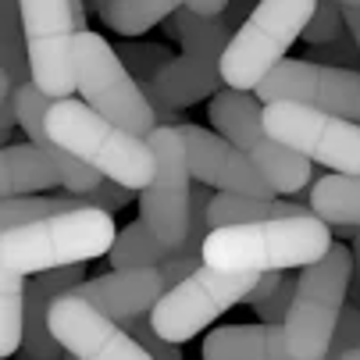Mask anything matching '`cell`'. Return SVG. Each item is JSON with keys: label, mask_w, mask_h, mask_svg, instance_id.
<instances>
[{"label": "cell", "mask_w": 360, "mask_h": 360, "mask_svg": "<svg viewBox=\"0 0 360 360\" xmlns=\"http://www.w3.org/2000/svg\"><path fill=\"white\" fill-rule=\"evenodd\" d=\"M332 246V225L314 211H303L292 218H261L211 229L203 243V264L246 275L292 271L321 261Z\"/></svg>", "instance_id": "6da1fadb"}, {"label": "cell", "mask_w": 360, "mask_h": 360, "mask_svg": "<svg viewBox=\"0 0 360 360\" xmlns=\"http://www.w3.org/2000/svg\"><path fill=\"white\" fill-rule=\"evenodd\" d=\"M118 239L111 211L72 207L39 221H25L0 232V268L39 275L68 264H86L108 257Z\"/></svg>", "instance_id": "7a4b0ae2"}, {"label": "cell", "mask_w": 360, "mask_h": 360, "mask_svg": "<svg viewBox=\"0 0 360 360\" xmlns=\"http://www.w3.org/2000/svg\"><path fill=\"white\" fill-rule=\"evenodd\" d=\"M46 132L58 146L75 153L104 179H115L129 189H146L158 175V153H153L150 139L108 122L86 100H54L46 111Z\"/></svg>", "instance_id": "3957f363"}, {"label": "cell", "mask_w": 360, "mask_h": 360, "mask_svg": "<svg viewBox=\"0 0 360 360\" xmlns=\"http://www.w3.org/2000/svg\"><path fill=\"white\" fill-rule=\"evenodd\" d=\"M165 29H168V36L179 39L182 54L172 58L158 75L143 82L150 104L158 111H179V108L200 104V100L225 89L221 54L229 50L236 29L221 15L207 18V15H196L189 8H179L165 22Z\"/></svg>", "instance_id": "277c9868"}, {"label": "cell", "mask_w": 360, "mask_h": 360, "mask_svg": "<svg viewBox=\"0 0 360 360\" xmlns=\"http://www.w3.org/2000/svg\"><path fill=\"white\" fill-rule=\"evenodd\" d=\"M356 275L353 268V250L349 246H332L321 261L300 268L296 275V296L285 314V346L296 360H328L346 296H349V278Z\"/></svg>", "instance_id": "5b68a950"}, {"label": "cell", "mask_w": 360, "mask_h": 360, "mask_svg": "<svg viewBox=\"0 0 360 360\" xmlns=\"http://www.w3.org/2000/svg\"><path fill=\"white\" fill-rule=\"evenodd\" d=\"M314 11L318 0H257L253 15L236 29L229 50L221 54L225 86L253 93L275 65L285 61L289 46L303 39Z\"/></svg>", "instance_id": "8992f818"}, {"label": "cell", "mask_w": 360, "mask_h": 360, "mask_svg": "<svg viewBox=\"0 0 360 360\" xmlns=\"http://www.w3.org/2000/svg\"><path fill=\"white\" fill-rule=\"evenodd\" d=\"M75 82L79 96L108 122L143 139L158 132V108L150 104L143 82H136L122 54L93 29H82L75 36Z\"/></svg>", "instance_id": "52a82bcc"}, {"label": "cell", "mask_w": 360, "mask_h": 360, "mask_svg": "<svg viewBox=\"0 0 360 360\" xmlns=\"http://www.w3.org/2000/svg\"><path fill=\"white\" fill-rule=\"evenodd\" d=\"M211 129L221 132L229 143H236L246 158L261 168V175L271 182L275 193L292 196L303 186L314 182V161H307L303 153L289 150L285 143L271 139L264 129V104L257 93L246 89H218L207 104Z\"/></svg>", "instance_id": "ba28073f"}, {"label": "cell", "mask_w": 360, "mask_h": 360, "mask_svg": "<svg viewBox=\"0 0 360 360\" xmlns=\"http://www.w3.org/2000/svg\"><path fill=\"white\" fill-rule=\"evenodd\" d=\"M150 146L158 153V175L146 189H139V221L158 250L161 264L175 257L193 232V172L186 158V143L175 125H161L150 132Z\"/></svg>", "instance_id": "9c48e42d"}, {"label": "cell", "mask_w": 360, "mask_h": 360, "mask_svg": "<svg viewBox=\"0 0 360 360\" xmlns=\"http://www.w3.org/2000/svg\"><path fill=\"white\" fill-rule=\"evenodd\" d=\"M22 29L32 61V82L50 96L65 100L75 82V36L86 29V0H18Z\"/></svg>", "instance_id": "30bf717a"}, {"label": "cell", "mask_w": 360, "mask_h": 360, "mask_svg": "<svg viewBox=\"0 0 360 360\" xmlns=\"http://www.w3.org/2000/svg\"><path fill=\"white\" fill-rule=\"evenodd\" d=\"M257 278L261 275L221 271V268L203 264L158 300V307L150 311V321H153V328H158L161 339L182 346V342L196 339L207 325H214L229 307L246 303Z\"/></svg>", "instance_id": "8fae6325"}, {"label": "cell", "mask_w": 360, "mask_h": 360, "mask_svg": "<svg viewBox=\"0 0 360 360\" xmlns=\"http://www.w3.org/2000/svg\"><path fill=\"white\" fill-rule=\"evenodd\" d=\"M264 129L271 139L303 153L307 161L339 175H360V122L353 118L311 104L275 100L264 104Z\"/></svg>", "instance_id": "7c38bea8"}, {"label": "cell", "mask_w": 360, "mask_h": 360, "mask_svg": "<svg viewBox=\"0 0 360 360\" xmlns=\"http://www.w3.org/2000/svg\"><path fill=\"white\" fill-rule=\"evenodd\" d=\"M253 93L261 96V104L292 100V104H311V108L360 122V68L285 58L264 75V82Z\"/></svg>", "instance_id": "4fadbf2b"}, {"label": "cell", "mask_w": 360, "mask_h": 360, "mask_svg": "<svg viewBox=\"0 0 360 360\" xmlns=\"http://www.w3.org/2000/svg\"><path fill=\"white\" fill-rule=\"evenodd\" d=\"M50 332L79 360H153L150 349L118 321L100 314L75 292H65L50 307Z\"/></svg>", "instance_id": "5bb4252c"}, {"label": "cell", "mask_w": 360, "mask_h": 360, "mask_svg": "<svg viewBox=\"0 0 360 360\" xmlns=\"http://www.w3.org/2000/svg\"><path fill=\"white\" fill-rule=\"evenodd\" d=\"M175 129L186 143L189 172L200 186H211V189H221V193L264 196V200L275 196V189L261 175V168H257L236 143H229L221 132H207V129L189 125V122H182Z\"/></svg>", "instance_id": "9a60e30c"}, {"label": "cell", "mask_w": 360, "mask_h": 360, "mask_svg": "<svg viewBox=\"0 0 360 360\" xmlns=\"http://www.w3.org/2000/svg\"><path fill=\"white\" fill-rule=\"evenodd\" d=\"M75 296L89 300L100 314H108L111 321H129L139 314H150L158 300L165 296V278L161 268H111L100 278H86L72 289Z\"/></svg>", "instance_id": "2e32d148"}, {"label": "cell", "mask_w": 360, "mask_h": 360, "mask_svg": "<svg viewBox=\"0 0 360 360\" xmlns=\"http://www.w3.org/2000/svg\"><path fill=\"white\" fill-rule=\"evenodd\" d=\"M203 360H296L285 346V328L261 325H225L203 339Z\"/></svg>", "instance_id": "e0dca14e"}, {"label": "cell", "mask_w": 360, "mask_h": 360, "mask_svg": "<svg viewBox=\"0 0 360 360\" xmlns=\"http://www.w3.org/2000/svg\"><path fill=\"white\" fill-rule=\"evenodd\" d=\"M39 189H65V172L36 143H11L0 150V193L32 196Z\"/></svg>", "instance_id": "ac0fdd59"}, {"label": "cell", "mask_w": 360, "mask_h": 360, "mask_svg": "<svg viewBox=\"0 0 360 360\" xmlns=\"http://www.w3.org/2000/svg\"><path fill=\"white\" fill-rule=\"evenodd\" d=\"M311 211L325 218L332 229L356 232L360 229V175L328 172L311 182Z\"/></svg>", "instance_id": "d6986e66"}, {"label": "cell", "mask_w": 360, "mask_h": 360, "mask_svg": "<svg viewBox=\"0 0 360 360\" xmlns=\"http://www.w3.org/2000/svg\"><path fill=\"white\" fill-rule=\"evenodd\" d=\"M311 207H300L292 200H264V196H246V193H214L211 196V229L239 225V221H261V218H292Z\"/></svg>", "instance_id": "ffe728a7"}, {"label": "cell", "mask_w": 360, "mask_h": 360, "mask_svg": "<svg viewBox=\"0 0 360 360\" xmlns=\"http://www.w3.org/2000/svg\"><path fill=\"white\" fill-rule=\"evenodd\" d=\"M25 292L29 275L0 268V356L22 353L25 342Z\"/></svg>", "instance_id": "44dd1931"}, {"label": "cell", "mask_w": 360, "mask_h": 360, "mask_svg": "<svg viewBox=\"0 0 360 360\" xmlns=\"http://www.w3.org/2000/svg\"><path fill=\"white\" fill-rule=\"evenodd\" d=\"M189 0H111V4L100 11L118 36H143L153 25L168 22L179 8H186Z\"/></svg>", "instance_id": "7402d4cb"}, {"label": "cell", "mask_w": 360, "mask_h": 360, "mask_svg": "<svg viewBox=\"0 0 360 360\" xmlns=\"http://www.w3.org/2000/svg\"><path fill=\"white\" fill-rule=\"evenodd\" d=\"M0 58H4V79H11L15 86L32 82V61L25 46L18 0H0Z\"/></svg>", "instance_id": "603a6c76"}, {"label": "cell", "mask_w": 360, "mask_h": 360, "mask_svg": "<svg viewBox=\"0 0 360 360\" xmlns=\"http://www.w3.org/2000/svg\"><path fill=\"white\" fill-rule=\"evenodd\" d=\"M72 207H89V203L72 193V196H4V207H0V225L4 229H15V225H25V221H39V218H50V214H61V211H72Z\"/></svg>", "instance_id": "cb8c5ba5"}, {"label": "cell", "mask_w": 360, "mask_h": 360, "mask_svg": "<svg viewBox=\"0 0 360 360\" xmlns=\"http://www.w3.org/2000/svg\"><path fill=\"white\" fill-rule=\"evenodd\" d=\"M339 36H346V8L339 0H318V11L307 22L303 39L311 46H321V43H335Z\"/></svg>", "instance_id": "d4e9b609"}, {"label": "cell", "mask_w": 360, "mask_h": 360, "mask_svg": "<svg viewBox=\"0 0 360 360\" xmlns=\"http://www.w3.org/2000/svg\"><path fill=\"white\" fill-rule=\"evenodd\" d=\"M118 54H122L125 68H129L132 75H139L143 82L153 79V75H158V72L172 61L168 46H161V43H122Z\"/></svg>", "instance_id": "484cf974"}, {"label": "cell", "mask_w": 360, "mask_h": 360, "mask_svg": "<svg viewBox=\"0 0 360 360\" xmlns=\"http://www.w3.org/2000/svg\"><path fill=\"white\" fill-rule=\"evenodd\" d=\"M146 349H150V356L153 360H182V353H179V342H168V339H161L158 335V328H153V321H150V314H139V318H129V321H122Z\"/></svg>", "instance_id": "4316f807"}, {"label": "cell", "mask_w": 360, "mask_h": 360, "mask_svg": "<svg viewBox=\"0 0 360 360\" xmlns=\"http://www.w3.org/2000/svg\"><path fill=\"white\" fill-rule=\"evenodd\" d=\"M139 196V189H129V186H122V182H115V179H104L96 189H89V193H82V200L89 203V207H100V211H122L129 200H136Z\"/></svg>", "instance_id": "83f0119b"}, {"label": "cell", "mask_w": 360, "mask_h": 360, "mask_svg": "<svg viewBox=\"0 0 360 360\" xmlns=\"http://www.w3.org/2000/svg\"><path fill=\"white\" fill-rule=\"evenodd\" d=\"M353 58H360V50L346 29V36H339L335 43H321V46H307V61H321V65H339V68H353Z\"/></svg>", "instance_id": "f1b7e54d"}, {"label": "cell", "mask_w": 360, "mask_h": 360, "mask_svg": "<svg viewBox=\"0 0 360 360\" xmlns=\"http://www.w3.org/2000/svg\"><path fill=\"white\" fill-rule=\"evenodd\" d=\"M292 296H296V282L285 275V282L253 307V314L261 318V321H271V325H285V314H289V307H292Z\"/></svg>", "instance_id": "f546056e"}, {"label": "cell", "mask_w": 360, "mask_h": 360, "mask_svg": "<svg viewBox=\"0 0 360 360\" xmlns=\"http://www.w3.org/2000/svg\"><path fill=\"white\" fill-rule=\"evenodd\" d=\"M353 346H360V307H346V311H342V321H339V332H335V342H332L328 360L342 356Z\"/></svg>", "instance_id": "4dcf8cb0"}, {"label": "cell", "mask_w": 360, "mask_h": 360, "mask_svg": "<svg viewBox=\"0 0 360 360\" xmlns=\"http://www.w3.org/2000/svg\"><path fill=\"white\" fill-rule=\"evenodd\" d=\"M161 268V278H165V292L168 289H175L182 278H189L196 268H203V257H193V253H175V257H168L165 264H158Z\"/></svg>", "instance_id": "1f68e13d"}, {"label": "cell", "mask_w": 360, "mask_h": 360, "mask_svg": "<svg viewBox=\"0 0 360 360\" xmlns=\"http://www.w3.org/2000/svg\"><path fill=\"white\" fill-rule=\"evenodd\" d=\"M282 282H285V275H282V271H264L261 278H257L253 292L246 296V303H250V307H257L261 300H268V296H271V292H275V289H278Z\"/></svg>", "instance_id": "d6a6232c"}, {"label": "cell", "mask_w": 360, "mask_h": 360, "mask_svg": "<svg viewBox=\"0 0 360 360\" xmlns=\"http://www.w3.org/2000/svg\"><path fill=\"white\" fill-rule=\"evenodd\" d=\"M253 8H257V0H232V4L225 8V15H221V18H225L232 29H239V25L253 15Z\"/></svg>", "instance_id": "836d02e7"}, {"label": "cell", "mask_w": 360, "mask_h": 360, "mask_svg": "<svg viewBox=\"0 0 360 360\" xmlns=\"http://www.w3.org/2000/svg\"><path fill=\"white\" fill-rule=\"evenodd\" d=\"M232 4V0H189V11H196V15H207V18H218V15H225V8Z\"/></svg>", "instance_id": "e575fe53"}, {"label": "cell", "mask_w": 360, "mask_h": 360, "mask_svg": "<svg viewBox=\"0 0 360 360\" xmlns=\"http://www.w3.org/2000/svg\"><path fill=\"white\" fill-rule=\"evenodd\" d=\"M346 29H349V36L360 50V8H346Z\"/></svg>", "instance_id": "d590c367"}, {"label": "cell", "mask_w": 360, "mask_h": 360, "mask_svg": "<svg viewBox=\"0 0 360 360\" xmlns=\"http://www.w3.org/2000/svg\"><path fill=\"white\" fill-rule=\"evenodd\" d=\"M349 250H353V268H356V282H360V229L353 232V243H349Z\"/></svg>", "instance_id": "8d00e7d4"}, {"label": "cell", "mask_w": 360, "mask_h": 360, "mask_svg": "<svg viewBox=\"0 0 360 360\" xmlns=\"http://www.w3.org/2000/svg\"><path fill=\"white\" fill-rule=\"evenodd\" d=\"M335 360H360V346H353V349H346L342 356H335Z\"/></svg>", "instance_id": "74e56055"}, {"label": "cell", "mask_w": 360, "mask_h": 360, "mask_svg": "<svg viewBox=\"0 0 360 360\" xmlns=\"http://www.w3.org/2000/svg\"><path fill=\"white\" fill-rule=\"evenodd\" d=\"M89 4H93V8H96V11H104V8H108V4H111V0H89Z\"/></svg>", "instance_id": "f35d334b"}, {"label": "cell", "mask_w": 360, "mask_h": 360, "mask_svg": "<svg viewBox=\"0 0 360 360\" xmlns=\"http://www.w3.org/2000/svg\"><path fill=\"white\" fill-rule=\"evenodd\" d=\"M342 8H360V0H339Z\"/></svg>", "instance_id": "ab89813d"}, {"label": "cell", "mask_w": 360, "mask_h": 360, "mask_svg": "<svg viewBox=\"0 0 360 360\" xmlns=\"http://www.w3.org/2000/svg\"><path fill=\"white\" fill-rule=\"evenodd\" d=\"M65 360H79V356H72V353H68V356H65Z\"/></svg>", "instance_id": "60d3db41"}]
</instances>
